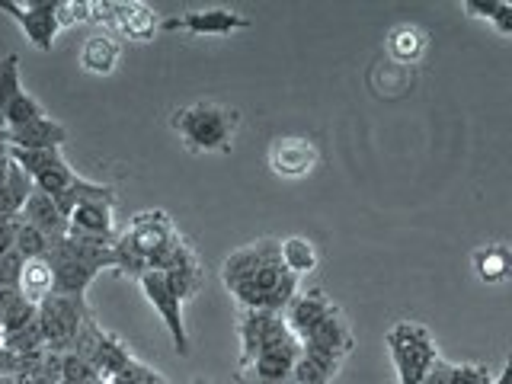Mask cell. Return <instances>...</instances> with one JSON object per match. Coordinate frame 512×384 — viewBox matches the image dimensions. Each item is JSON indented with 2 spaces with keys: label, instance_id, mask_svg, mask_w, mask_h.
I'll return each instance as SVG.
<instances>
[{
  "label": "cell",
  "instance_id": "6da1fadb",
  "mask_svg": "<svg viewBox=\"0 0 512 384\" xmlns=\"http://www.w3.org/2000/svg\"><path fill=\"white\" fill-rule=\"evenodd\" d=\"M221 282L240 304V311H276L285 314L292 298L301 292L298 276L282 266L279 240H256L234 250L221 266Z\"/></svg>",
  "mask_w": 512,
  "mask_h": 384
},
{
  "label": "cell",
  "instance_id": "7a4b0ae2",
  "mask_svg": "<svg viewBox=\"0 0 512 384\" xmlns=\"http://www.w3.org/2000/svg\"><path fill=\"white\" fill-rule=\"evenodd\" d=\"M45 260L52 266L58 295L87 298V288L100 276V269H116V250L112 244H87V240L61 237L52 240Z\"/></svg>",
  "mask_w": 512,
  "mask_h": 384
},
{
  "label": "cell",
  "instance_id": "3957f363",
  "mask_svg": "<svg viewBox=\"0 0 512 384\" xmlns=\"http://www.w3.org/2000/svg\"><path fill=\"white\" fill-rule=\"evenodd\" d=\"M237 125H240V112L221 103H192L173 112L176 135L196 154L231 151Z\"/></svg>",
  "mask_w": 512,
  "mask_h": 384
},
{
  "label": "cell",
  "instance_id": "277c9868",
  "mask_svg": "<svg viewBox=\"0 0 512 384\" xmlns=\"http://www.w3.org/2000/svg\"><path fill=\"white\" fill-rule=\"evenodd\" d=\"M384 346L394 362V372L400 384H423L429 368L439 362V346L423 324L416 320H397V324L384 333Z\"/></svg>",
  "mask_w": 512,
  "mask_h": 384
},
{
  "label": "cell",
  "instance_id": "5b68a950",
  "mask_svg": "<svg viewBox=\"0 0 512 384\" xmlns=\"http://www.w3.org/2000/svg\"><path fill=\"white\" fill-rule=\"evenodd\" d=\"M93 317V311L87 308V298H74V295H58L52 292L42 304H39V324L45 333L48 352H71L80 330Z\"/></svg>",
  "mask_w": 512,
  "mask_h": 384
},
{
  "label": "cell",
  "instance_id": "8992f818",
  "mask_svg": "<svg viewBox=\"0 0 512 384\" xmlns=\"http://www.w3.org/2000/svg\"><path fill=\"white\" fill-rule=\"evenodd\" d=\"M119 237L148 263V269H164L167 256L180 240V231L173 228L167 212H141L128 221V228Z\"/></svg>",
  "mask_w": 512,
  "mask_h": 384
},
{
  "label": "cell",
  "instance_id": "52a82bcc",
  "mask_svg": "<svg viewBox=\"0 0 512 384\" xmlns=\"http://www.w3.org/2000/svg\"><path fill=\"white\" fill-rule=\"evenodd\" d=\"M71 352H77L80 359H87L106 381L122 375V368L135 359L116 333H109V330H103L100 324H96V317H90L84 324V330H80Z\"/></svg>",
  "mask_w": 512,
  "mask_h": 384
},
{
  "label": "cell",
  "instance_id": "ba28073f",
  "mask_svg": "<svg viewBox=\"0 0 512 384\" xmlns=\"http://www.w3.org/2000/svg\"><path fill=\"white\" fill-rule=\"evenodd\" d=\"M237 333H240V362H237V368L253 362L266 349H276L282 343L298 340V336L288 330L285 317L276 314V311H244V314H240Z\"/></svg>",
  "mask_w": 512,
  "mask_h": 384
},
{
  "label": "cell",
  "instance_id": "9c48e42d",
  "mask_svg": "<svg viewBox=\"0 0 512 384\" xmlns=\"http://www.w3.org/2000/svg\"><path fill=\"white\" fill-rule=\"evenodd\" d=\"M138 285H141L144 298L151 301V308L160 314V320H164V327H167L170 340H173V349L180 352V356H189V333H186V320H183V298L173 292L167 272L148 269L138 279Z\"/></svg>",
  "mask_w": 512,
  "mask_h": 384
},
{
  "label": "cell",
  "instance_id": "30bf717a",
  "mask_svg": "<svg viewBox=\"0 0 512 384\" xmlns=\"http://www.w3.org/2000/svg\"><path fill=\"white\" fill-rule=\"evenodd\" d=\"M0 13L13 16L26 39L39 48V52H52L55 36H58V0H0Z\"/></svg>",
  "mask_w": 512,
  "mask_h": 384
},
{
  "label": "cell",
  "instance_id": "8fae6325",
  "mask_svg": "<svg viewBox=\"0 0 512 384\" xmlns=\"http://www.w3.org/2000/svg\"><path fill=\"white\" fill-rule=\"evenodd\" d=\"M301 356V340L282 343L276 349L260 352L253 362L237 368V378L244 384H292L295 381V365Z\"/></svg>",
  "mask_w": 512,
  "mask_h": 384
},
{
  "label": "cell",
  "instance_id": "7c38bea8",
  "mask_svg": "<svg viewBox=\"0 0 512 384\" xmlns=\"http://www.w3.org/2000/svg\"><path fill=\"white\" fill-rule=\"evenodd\" d=\"M160 26L167 32H189V36H231V32L250 29V20L237 10L212 7V10H189L180 16H170Z\"/></svg>",
  "mask_w": 512,
  "mask_h": 384
},
{
  "label": "cell",
  "instance_id": "4fadbf2b",
  "mask_svg": "<svg viewBox=\"0 0 512 384\" xmlns=\"http://www.w3.org/2000/svg\"><path fill=\"white\" fill-rule=\"evenodd\" d=\"M352 346H356V340H352V330L346 324V317L340 311V304L320 320V324L308 333V336H301V349L304 352H317V356H330L336 362H343Z\"/></svg>",
  "mask_w": 512,
  "mask_h": 384
},
{
  "label": "cell",
  "instance_id": "5bb4252c",
  "mask_svg": "<svg viewBox=\"0 0 512 384\" xmlns=\"http://www.w3.org/2000/svg\"><path fill=\"white\" fill-rule=\"evenodd\" d=\"M71 231L68 237L87 240V244H116V218L109 202H80L71 208Z\"/></svg>",
  "mask_w": 512,
  "mask_h": 384
},
{
  "label": "cell",
  "instance_id": "9a60e30c",
  "mask_svg": "<svg viewBox=\"0 0 512 384\" xmlns=\"http://www.w3.org/2000/svg\"><path fill=\"white\" fill-rule=\"evenodd\" d=\"M269 167L285 180H301L317 167V148L308 138H276L269 148Z\"/></svg>",
  "mask_w": 512,
  "mask_h": 384
},
{
  "label": "cell",
  "instance_id": "2e32d148",
  "mask_svg": "<svg viewBox=\"0 0 512 384\" xmlns=\"http://www.w3.org/2000/svg\"><path fill=\"white\" fill-rule=\"evenodd\" d=\"M32 192L36 183L29 180V173L13 157L0 160V221H20Z\"/></svg>",
  "mask_w": 512,
  "mask_h": 384
},
{
  "label": "cell",
  "instance_id": "e0dca14e",
  "mask_svg": "<svg viewBox=\"0 0 512 384\" xmlns=\"http://www.w3.org/2000/svg\"><path fill=\"white\" fill-rule=\"evenodd\" d=\"M333 308H336V304L330 301L327 292H320V288H311V292H298L292 298V304L285 308L282 317H285L288 330H292L298 340H301V336H308Z\"/></svg>",
  "mask_w": 512,
  "mask_h": 384
},
{
  "label": "cell",
  "instance_id": "ac0fdd59",
  "mask_svg": "<svg viewBox=\"0 0 512 384\" xmlns=\"http://www.w3.org/2000/svg\"><path fill=\"white\" fill-rule=\"evenodd\" d=\"M160 272H167V279H170V285H173V292L180 295L183 301L186 298H192L202 288V266H199V256H196V250H192L186 240L180 237L176 240V247H173V253L167 256V263H164V269Z\"/></svg>",
  "mask_w": 512,
  "mask_h": 384
},
{
  "label": "cell",
  "instance_id": "d6986e66",
  "mask_svg": "<svg viewBox=\"0 0 512 384\" xmlns=\"http://www.w3.org/2000/svg\"><path fill=\"white\" fill-rule=\"evenodd\" d=\"M10 135V151H58L68 141V128L55 122L52 116H42L23 128H13Z\"/></svg>",
  "mask_w": 512,
  "mask_h": 384
},
{
  "label": "cell",
  "instance_id": "ffe728a7",
  "mask_svg": "<svg viewBox=\"0 0 512 384\" xmlns=\"http://www.w3.org/2000/svg\"><path fill=\"white\" fill-rule=\"evenodd\" d=\"M20 218L26 224H32V228H39L48 240H61V237H68V231H71L68 215H64L61 205L52 196H48V192H42V189L32 192Z\"/></svg>",
  "mask_w": 512,
  "mask_h": 384
},
{
  "label": "cell",
  "instance_id": "44dd1931",
  "mask_svg": "<svg viewBox=\"0 0 512 384\" xmlns=\"http://www.w3.org/2000/svg\"><path fill=\"white\" fill-rule=\"evenodd\" d=\"M109 29L119 32V36H125V39L148 42L160 29V20H157V13L148 4L128 0V4H112V26Z\"/></svg>",
  "mask_w": 512,
  "mask_h": 384
},
{
  "label": "cell",
  "instance_id": "7402d4cb",
  "mask_svg": "<svg viewBox=\"0 0 512 384\" xmlns=\"http://www.w3.org/2000/svg\"><path fill=\"white\" fill-rule=\"evenodd\" d=\"M423 384H493L490 365L484 362H448L439 356V362L429 368Z\"/></svg>",
  "mask_w": 512,
  "mask_h": 384
},
{
  "label": "cell",
  "instance_id": "603a6c76",
  "mask_svg": "<svg viewBox=\"0 0 512 384\" xmlns=\"http://www.w3.org/2000/svg\"><path fill=\"white\" fill-rule=\"evenodd\" d=\"M471 263H474L477 279L487 285H500L512 279V250L506 244H487L474 250Z\"/></svg>",
  "mask_w": 512,
  "mask_h": 384
},
{
  "label": "cell",
  "instance_id": "cb8c5ba5",
  "mask_svg": "<svg viewBox=\"0 0 512 384\" xmlns=\"http://www.w3.org/2000/svg\"><path fill=\"white\" fill-rule=\"evenodd\" d=\"M39 317V304L23 295V288H0V320H4V336L20 333Z\"/></svg>",
  "mask_w": 512,
  "mask_h": 384
},
{
  "label": "cell",
  "instance_id": "d4e9b609",
  "mask_svg": "<svg viewBox=\"0 0 512 384\" xmlns=\"http://www.w3.org/2000/svg\"><path fill=\"white\" fill-rule=\"evenodd\" d=\"M119 64V42L112 36H90L84 45H80V68L90 71V74H112Z\"/></svg>",
  "mask_w": 512,
  "mask_h": 384
},
{
  "label": "cell",
  "instance_id": "484cf974",
  "mask_svg": "<svg viewBox=\"0 0 512 384\" xmlns=\"http://www.w3.org/2000/svg\"><path fill=\"white\" fill-rule=\"evenodd\" d=\"M388 52L394 61L400 64H413L420 61L423 52H426V32L413 23H404V26H394L391 36H388Z\"/></svg>",
  "mask_w": 512,
  "mask_h": 384
},
{
  "label": "cell",
  "instance_id": "4316f807",
  "mask_svg": "<svg viewBox=\"0 0 512 384\" xmlns=\"http://www.w3.org/2000/svg\"><path fill=\"white\" fill-rule=\"evenodd\" d=\"M279 253H282V266L292 272V276H311V272L317 269L320 256L314 250V244L308 237H285L279 240Z\"/></svg>",
  "mask_w": 512,
  "mask_h": 384
},
{
  "label": "cell",
  "instance_id": "83f0119b",
  "mask_svg": "<svg viewBox=\"0 0 512 384\" xmlns=\"http://www.w3.org/2000/svg\"><path fill=\"white\" fill-rule=\"evenodd\" d=\"M343 362H336L330 356H317V352H304L298 356V365H295V381L298 384H330L340 372Z\"/></svg>",
  "mask_w": 512,
  "mask_h": 384
},
{
  "label": "cell",
  "instance_id": "f1b7e54d",
  "mask_svg": "<svg viewBox=\"0 0 512 384\" xmlns=\"http://www.w3.org/2000/svg\"><path fill=\"white\" fill-rule=\"evenodd\" d=\"M23 295L29 301L42 304L48 295L55 292V276H52V266H48V260H29L26 269H23Z\"/></svg>",
  "mask_w": 512,
  "mask_h": 384
},
{
  "label": "cell",
  "instance_id": "f546056e",
  "mask_svg": "<svg viewBox=\"0 0 512 384\" xmlns=\"http://www.w3.org/2000/svg\"><path fill=\"white\" fill-rule=\"evenodd\" d=\"M23 90V77H20V55H4L0 58V116L10 109V103L20 100Z\"/></svg>",
  "mask_w": 512,
  "mask_h": 384
},
{
  "label": "cell",
  "instance_id": "4dcf8cb0",
  "mask_svg": "<svg viewBox=\"0 0 512 384\" xmlns=\"http://www.w3.org/2000/svg\"><path fill=\"white\" fill-rule=\"evenodd\" d=\"M48 247H52V240H48L39 228H32V224H26L23 218L16 221V244L13 250L23 256V260H45Z\"/></svg>",
  "mask_w": 512,
  "mask_h": 384
},
{
  "label": "cell",
  "instance_id": "1f68e13d",
  "mask_svg": "<svg viewBox=\"0 0 512 384\" xmlns=\"http://www.w3.org/2000/svg\"><path fill=\"white\" fill-rule=\"evenodd\" d=\"M93 378H103V375L96 372L87 359H80L77 352H64V356H61V381L84 384V381H93Z\"/></svg>",
  "mask_w": 512,
  "mask_h": 384
},
{
  "label": "cell",
  "instance_id": "d6a6232c",
  "mask_svg": "<svg viewBox=\"0 0 512 384\" xmlns=\"http://www.w3.org/2000/svg\"><path fill=\"white\" fill-rule=\"evenodd\" d=\"M93 16V0H58V23L74 26V23H90Z\"/></svg>",
  "mask_w": 512,
  "mask_h": 384
},
{
  "label": "cell",
  "instance_id": "836d02e7",
  "mask_svg": "<svg viewBox=\"0 0 512 384\" xmlns=\"http://www.w3.org/2000/svg\"><path fill=\"white\" fill-rule=\"evenodd\" d=\"M23 269H26V260L16 250H10L4 260H0V288H20Z\"/></svg>",
  "mask_w": 512,
  "mask_h": 384
},
{
  "label": "cell",
  "instance_id": "e575fe53",
  "mask_svg": "<svg viewBox=\"0 0 512 384\" xmlns=\"http://www.w3.org/2000/svg\"><path fill=\"white\" fill-rule=\"evenodd\" d=\"M122 375L128 378V381H135V384H167L164 378H160L151 365H144V362H138V359H132L125 368H122Z\"/></svg>",
  "mask_w": 512,
  "mask_h": 384
},
{
  "label": "cell",
  "instance_id": "d590c367",
  "mask_svg": "<svg viewBox=\"0 0 512 384\" xmlns=\"http://www.w3.org/2000/svg\"><path fill=\"white\" fill-rule=\"evenodd\" d=\"M490 23L496 26V32H503V36L512 39V4H509V0H500V7H496Z\"/></svg>",
  "mask_w": 512,
  "mask_h": 384
},
{
  "label": "cell",
  "instance_id": "8d00e7d4",
  "mask_svg": "<svg viewBox=\"0 0 512 384\" xmlns=\"http://www.w3.org/2000/svg\"><path fill=\"white\" fill-rule=\"evenodd\" d=\"M496 7H500V0H464V10L471 16H484V20H493Z\"/></svg>",
  "mask_w": 512,
  "mask_h": 384
},
{
  "label": "cell",
  "instance_id": "74e56055",
  "mask_svg": "<svg viewBox=\"0 0 512 384\" xmlns=\"http://www.w3.org/2000/svg\"><path fill=\"white\" fill-rule=\"evenodd\" d=\"M16 244V221H0V260L13 250Z\"/></svg>",
  "mask_w": 512,
  "mask_h": 384
},
{
  "label": "cell",
  "instance_id": "f35d334b",
  "mask_svg": "<svg viewBox=\"0 0 512 384\" xmlns=\"http://www.w3.org/2000/svg\"><path fill=\"white\" fill-rule=\"evenodd\" d=\"M493 384H512V352L506 356V362H503V372L493 378Z\"/></svg>",
  "mask_w": 512,
  "mask_h": 384
},
{
  "label": "cell",
  "instance_id": "ab89813d",
  "mask_svg": "<svg viewBox=\"0 0 512 384\" xmlns=\"http://www.w3.org/2000/svg\"><path fill=\"white\" fill-rule=\"evenodd\" d=\"M10 157V135H7V125L0 122V160Z\"/></svg>",
  "mask_w": 512,
  "mask_h": 384
},
{
  "label": "cell",
  "instance_id": "60d3db41",
  "mask_svg": "<svg viewBox=\"0 0 512 384\" xmlns=\"http://www.w3.org/2000/svg\"><path fill=\"white\" fill-rule=\"evenodd\" d=\"M109 384H135V381H128L125 375H116V378H109Z\"/></svg>",
  "mask_w": 512,
  "mask_h": 384
},
{
  "label": "cell",
  "instance_id": "b9f144b4",
  "mask_svg": "<svg viewBox=\"0 0 512 384\" xmlns=\"http://www.w3.org/2000/svg\"><path fill=\"white\" fill-rule=\"evenodd\" d=\"M84 384H109L106 378H93V381H84Z\"/></svg>",
  "mask_w": 512,
  "mask_h": 384
},
{
  "label": "cell",
  "instance_id": "7bdbcfd3",
  "mask_svg": "<svg viewBox=\"0 0 512 384\" xmlns=\"http://www.w3.org/2000/svg\"><path fill=\"white\" fill-rule=\"evenodd\" d=\"M292 384H298V381H292Z\"/></svg>",
  "mask_w": 512,
  "mask_h": 384
}]
</instances>
